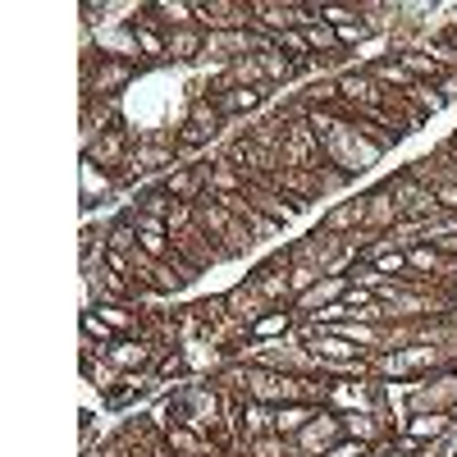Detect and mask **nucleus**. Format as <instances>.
<instances>
[{"instance_id": "412c9836", "label": "nucleus", "mask_w": 457, "mask_h": 457, "mask_svg": "<svg viewBox=\"0 0 457 457\" xmlns=\"http://www.w3.org/2000/svg\"><path fill=\"white\" fill-rule=\"evenodd\" d=\"M320 407H312V403H284V407H275V435H284L288 444L307 430V421L316 416Z\"/></svg>"}, {"instance_id": "6ab92c4d", "label": "nucleus", "mask_w": 457, "mask_h": 457, "mask_svg": "<svg viewBox=\"0 0 457 457\" xmlns=\"http://www.w3.org/2000/svg\"><path fill=\"white\" fill-rule=\"evenodd\" d=\"M238 193H247V174L234 165V161H215L211 165V197L215 202H224V197H238Z\"/></svg>"}, {"instance_id": "f3484780", "label": "nucleus", "mask_w": 457, "mask_h": 457, "mask_svg": "<svg viewBox=\"0 0 457 457\" xmlns=\"http://www.w3.org/2000/svg\"><path fill=\"white\" fill-rule=\"evenodd\" d=\"M215 101V110L224 114H256L261 105H265V87H228V92H220V96H211Z\"/></svg>"}, {"instance_id": "c9c22d12", "label": "nucleus", "mask_w": 457, "mask_h": 457, "mask_svg": "<svg viewBox=\"0 0 457 457\" xmlns=\"http://www.w3.org/2000/svg\"><path fill=\"white\" fill-rule=\"evenodd\" d=\"M325 457H370V448H366L361 439H338Z\"/></svg>"}, {"instance_id": "e433bc0d", "label": "nucleus", "mask_w": 457, "mask_h": 457, "mask_svg": "<svg viewBox=\"0 0 457 457\" xmlns=\"http://www.w3.org/2000/svg\"><path fill=\"white\" fill-rule=\"evenodd\" d=\"M435 247H439L448 261H457V234H448V238H435Z\"/></svg>"}, {"instance_id": "6e6552de", "label": "nucleus", "mask_w": 457, "mask_h": 457, "mask_svg": "<svg viewBox=\"0 0 457 457\" xmlns=\"http://www.w3.org/2000/svg\"><path fill=\"white\" fill-rule=\"evenodd\" d=\"M161 187L174 197V202H187V206H197L206 193H211V165H179L161 179Z\"/></svg>"}, {"instance_id": "2f4dec72", "label": "nucleus", "mask_w": 457, "mask_h": 457, "mask_svg": "<svg viewBox=\"0 0 457 457\" xmlns=\"http://www.w3.org/2000/svg\"><path fill=\"white\" fill-rule=\"evenodd\" d=\"M375 302H379V297H375V293H366V288H357V284H353L348 293H343V307H348V320H353L357 312H366V307H375Z\"/></svg>"}, {"instance_id": "39448f33", "label": "nucleus", "mask_w": 457, "mask_h": 457, "mask_svg": "<svg viewBox=\"0 0 457 457\" xmlns=\"http://www.w3.org/2000/svg\"><path fill=\"white\" fill-rule=\"evenodd\" d=\"M385 187H389V197L398 202L403 220H416V224H426V220H435V215H439V202H435V187H426V183H416L411 174H398V179H389Z\"/></svg>"}, {"instance_id": "f03ea898", "label": "nucleus", "mask_w": 457, "mask_h": 457, "mask_svg": "<svg viewBox=\"0 0 457 457\" xmlns=\"http://www.w3.org/2000/svg\"><path fill=\"white\" fill-rule=\"evenodd\" d=\"M407 411H453L457 416V370L407 379Z\"/></svg>"}, {"instance_id": "58836bf2", "label": "nucleus", "mask_w": 457, "mask_h": 457, "mask_svg": "<svg viewBox=\"0 0 457 457\" xmlns=\"http://www.w3.org/2000/svg\"><path fill=\"white\" fill-rule=\"evenodd\" d=\"M83 457H114V448H101V453H83Z\"/></svg>"}, {"instance_id": "9d476101", "label": "nucleus", "mask_w": 457, "mask_h": 457, "mask_svg": "<svg viewBox=\"0 0 457 457\" xmlns=\"http://www.w3.org/2000/svg\"><path fill=\"white\" fill-rule=\"evenodd\" d=\"M389 416H379V411H348L343 416V435L348 439H361L366 448H389Z\"/></svg>"}, {"instance_id": "7c9ffc66", "label": "nucleus", "mask_w": 457, "mask_h": 457, "mask_svg": "<svg viewBox=\"0 0 457 457\" xmlns=\"http://www.w3.org/2000/svg\"><path fill=\"white\" fill-rule=\"evenodd\" d=\"M320 275H325V270H316V265H297V261H293V270H288L293 297H302L307 288H316V284H320Z\"/></svg>"}, {"instance_id": "9b49d317", "label": "nucleus", "mask_w": 457, "mask_h": 457, "mask_svg": "<svg viewBox=\"0 0 457 457\" xmlns=\"http://www.w3.org/2000/svg\"><path fill=\"white\" fill-rule=\"evenodd\" d=\"M453 421H457L453 411H407L398 421V430L411 435V439H421V444H439V439L453 435Z\"/></svg>"}, {"instance_id": "aec40b11", "label": "nucleus", "mask_w": 457, "mask_h": 457, "mask_svg": "<svg viewBox=\"0 0 457 457\" xmlns=\"http://www.w3.org/2000/svg\"><path fill=\"white\" fill-rule=\"evenodd\" d=\"M165 46H170V60H197L206 55V28H174L165 32Z\"/></svg>"}, {"instance_id": "a211bd4d", "label": "nucleus", "mask_w": 457, "mask_h": 457, "mask_svg": "<svg viewBox=\"0 0 457 457\" xmlns=\"http://www.w3.org/2000/svg\"><path fill=\"white\" fill-rule=\"evenodd\" d=\"M293 325H297V312L293 307H275V312H265L256 325H252V343H275V338H288L293 334Z\"/></svg>"}, {"instance_id": "4c0bfd02", "label": "nucleus", "mask_w": 457, "mask_h": 457, "mask_svg": "<svg viewBox=\"0 0 457 457\" xmlns=\"http://www.w3.org/2000/svg\"><path fill=\"white\" fill-rule=\"evenodd\" d=\"M105 10H110V5H96V0H87V5H83V19L96 23V14H105Z\"/></svg>"}, {"instance_id": "b1692460", "label": "nucleus", "mask_w": 457, "mask_h": 457, "mask_svg": "<svg viewBox=\"0 0 457 457\" xmlns=\"http://www.w3.org/2000/svg\"><path fill=\"white\" fill-rule=\"evenodd\" d=\"M256 60H261V73H265V83H288L293 73H297V64H293V60L284 55V51H275V46H270V51H261Z\"/></svg>"}, {"instance_id": "dca6fc26", "label": "nucleus", "mask_w": 457, "mask_h": 457, "mask_svg": "<svg viewBox=\"0 0 457 457\" xmlns=\"http://www.w3.org/2000/svg\"><path fill=\"white\" fill-rule=\"evenodd\" d=\"M320 228H329V234H338V238H353L357 228H366V197L334 206V211H329V215L320 220Z\"/></svg>"}, {"instance_id": "ddd939ff", "label": "nucleus", "mask_w": 457, "mask_h": 457, "mask_svg": "<svg viewBox=\"0 0 457 457\" xmlns=\"http://www.w3.org/2000/svg\"><path fill=\"white\" fill-rule=\"evenodd\" d=\"M398 224H403V211L389 197V187H375L366 197V234H394Z\"/></svg>"}, {"instance_id": "72a5a7b5", "label": "nucleus", "mask_w": 457, "mask_h": 457, "mask_svg": "<svg viewBox=\"0 0 457 457\" xmlns=\"http://www.w3.org/2000/svg\"><path fill=\"white\" fill-rule=\"evenodd\" d=\"M187 370V361H183V348H170V353H161V361H156V375L161 379H170V375H183Z\"/></svg>"}, {"instance_id": "2eb2a0df", "label": "nucleus", "mask_w": 457, "mask_h": 457, "mask_svg": "<svg viewBox=\"0 0 457 457\" xmlns=\"http://www.w3.org/2000/svg\"><path fill=\"white\" fill-rule=\"evenodd\" d=\"M366 73H370V79L379 83V87H385V92H394V96H407L411 87H416V79H411V73H407V64L394 55V60H370L366 64Z\"/></svg>"}, {"instance_id": "5701e85b", "label": "nucleus", "mask_w": 457, "mask_h": 457, "mask_svg": "<svg viewBox=\"0 0 457 457\" xmlns=\"http://www.w3.org/2000/svg\"><path fill=\"white\" fill-rule=\"evenodd\" d=\"M238 430H243V439L252 444V439H261V435H275V407H265V403H243V421H238Z\"/></svg>"}, {"instance_id": "1a4fd4ad", "label": "nucleus", "mask_w": 457, "mask_h": 457, "mask_svg": "<svg viewBox=\"0 0 457 457\" xmlns=\"http://www.w3.org/2000/svg\"><path fill=\"white\" fill-rule=\"evenodd\" d=\"M353 284H348V275H320V284L316 288H307L297 302H293V312L302 316V320H316L325 307H334V302H343V293H348Z\"/></svg>"}, {"instance_id": "0eeeda50", "label": "nucleus", "mask_w": 457, "mask_h": 457, "mask_svg": "<svg viewBox=\"0 0 457 457\" xmlns=\"http://www.w3.org/2000/svg\"><path fill=\"white\" fill-rule=\"evenodd\" d=\"M170 170H179V146L170 137H142V142H133L129 174H170Z\"/></svg>"}, {"instance_id": "20e7f679", "label": "nucleus", "mask_w": 457, "mask_h": 457, "mask_svg": "<svg viewBox=\"0 0 457 457\" xmlns=\"http://www.w3.org/2000/svg\"><path fill=\"white\" fill-rule=\"evenodd\" d=\"M338 439H348V435H343V416L334 407H320L312 421H307V430L293 439V453L297 457H325Z\"/></svg>"}, {"instance_id": "f257e3e1", "label": "nucleus", "mask_w": 457, "mask_h": 457, "mask_svg": "<svg viewBox=\"0 0 457 457\" xmlns=\"http://www.w3.org/2000/svg\"><path fill=\"white\" fill-rule=\"evenodd\" d=\"M220 129H224V114L215 110V101H211V96H193V105H187L183 124H179V133H174V146L187 156V151H197V146L215 142Z\"/></svg>"}, {"instance_id": "4468645a", "label": "nucleus", "mask_w": 457, "mask_h": 457, "mask_svg": "<svg viewBox=\"0 0 457 457\" xmlns=\"http://www.w3.org/2000/svg\"><path fill=\"white\" fill-rule=\"evenodd\" d=\"M165 448H170L174 457H220L202 430L183 426V421H179V426H165Z\"/></svg>"}, {"instance_id": "f704fd0d", "label": "nucleus", "mask_w": 457, "mask_h": 457, "mask_svg": "<svg viewBox=\"0 0 457 457\" xmlns=\"http://www.w3.org/2000/svg\"><path fill=\"white\" fill-rule=\"evenodd\" d=\"M370 28H375L370 19H357V23H348V28H338V46H353V42H361V37H366Z\"/></svg>"}, {"instance_id": "a878e982", "label": "nucleus", "mask_w": 457, "mask_h": 457, "mask_svg": "<svg viewBox=\"0 0 457 457\" xmlns=\"http://www.w3.org/2000/svg\"><path fill=\"white\" fill-rule=\"evenodd\" d=\"M105 247H110V252H137V228L120 215V220L105 228Z\"/></svg>"}, {"instance_id": "4be33fe9", "label": "nucleus", "mask_w": 457, "mask_h": 457, "mask_svg": "<svg viewBox=\"0 0 457 457\" xmlns=\"http://www.w3.org/2000/svg\"><path fill=\"white\" fill-rule=\"evenodd\" d=\"M79 193H83V202H87V206H92L96 197H110V193H114V174L83 156V165H79Z\"/></svg>"}, {"instance_id": "a19ab883", "label": "nucleus", "mask_w": 457, "mask_h": 457, "mask_svg": "<svg viewBox=\"0 0 457 457\" xmlns=\"http://www.w3.org/2000/svg\"><path fill=\"white\" fill-rule=\"evenodd\" d=\"M453 146H457V133H453Z\"/></svg>"}, {"instance_id": "473e14b6", "label": "nucleus", "mask_w": 457, "mask_h": 457, "mask_svg": "<svg viewBox=\"0 0 457 457\" xmlns=\"http://www.w3.org/2000/svg\"><path fill=\"white\" fill-rule=\"evenodd\" d=\"M435 202H439V215H457V179L435 183Z\"/></svg>"}, {"instance_id": "bb28decb", "label": "nucleus", "mask_w": 457, "mask_h": 457, "mask_svg": "<svg viewBox=\"0 0 457 457\" xmlns=\"http://www.w3.org/2000/svg\"><path fill=\"white\" fill-rule=\"evenodd\" d=\"M247 457H293V444L284 435H261L247 444Z\"/></svg>"}, {"instance_id": "c85d7f7f", "label": "nucleus", "mask_w": 457, "mask_h": 457, "mask_svg": "<svg viewBox=\"0 0 457 457\" xmlns=\"http://www.w3.org/2000/svg\"><path fill=\"white\" fill-rule=\"evenodd\" d=\"M348 284H357V288H366V293H379V288H385L389 279H385V275H379V270H375V265H366V261H357V265H353V270H348Z\"/></svg>"}, {"instance_id": "423d86ee", "label": "nucleus", "mask_w": 457, "mask_h": 457, "mask_svg": "<svg viewBox=\"0 0 457 457\" xmlns=\"http://www.w3.org/2000/svg\"><path fill=\"white\" fill-rule=\"evenodd\" d=\"M161 353L165 348H156V343H146V338H114L105 348V361L124 375H146V370H156Z\"/></svg>"}, {"instance_id": "393cba45", "label": "nucleus", "mask_w": 457, "mask_h": 457, "mask_svg": "<svg viewBox=\"0 0 457 457\" xmlns=\"http://www.w3.org/2000/svg\"><path fill=\"white\" fill-rule=\"evenodd\" d=\"M133 37H137V55L142 60H170V46H165V32L161 28H133Z\"/></svg>"}, {"instance_id": "c756f323", "label": "nucleus", "mask_w": 457, "mask_h": 457, "mask_svg": "<svg viewBox=\"0 0 457 457\" xmlns=\"http://www.w3.org/2000/svg\"><path fill=\"white\" fill-rule=\"evenodd\" d=\"M83 338H87V343H101V348H110V343L120 338V334H114V329H110V325H105L96 312H83Z\"/></svg>"}, {"instance_id": "ea45409f", "label": "nucleus", "mask_w": 457, "mask_h": 457, "mask_svg": "<svg viewBox=\"0 0 457 457\" xmlns=\"http://www.w3.org/2000/svg\"><path fill=\"white\" fill-rule=\"evenodd\" d=\"M385 457H407V453H398V448H389V453H385Z\"/></svg>"}, {"instance_id": "7ed1b4c3", "label": "nucleus", "mask_w": 457, "mask_h": 457, "mask_svg": "<svg viewBox=\"0 0 457 457\" xmlns=\"http://www.w3.org/2000/svg\"><path fill=\"white\" fill-rule=\"evenodd\" d=\"M197 28L206 32H247L252 28V0H193Z\"/></svg>"}, {"instance_id": "cd10ccee", "label": "nucleus", "mask_w": 457, "mask_h": 457, "mask_svg": "<svg viewBox=\"0 0 457 457\" xmlns=\"http://www.w3.org/2000/svg\"><path fill=\"white\" fill-rule=\"evenodd\" d=\"M137 211H142V215H156V220H165V215L174 211V197L165 193V187H151V193H142Z\"/></svg>"}, {"instance_id": "f8f14e48", "label": "nucleus", "mask_w": 457, "mask_h": 457, "mask_svg": "<svg viewBox=\"0 0 457 457\" xmlns=\"http://www.w3.org/2000/svg\"><path fill=\"white\" fill-rule=\"evenodd\" d=\"M224 312L234 316V320H243V325H247V334H252V325H256L265 312H270V307L261 302L256 284H252V279H243V284H234V288L224 293Z\"/></svg>"}]
</instances>
